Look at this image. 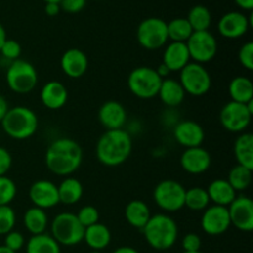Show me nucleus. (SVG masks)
<instances>
[{
  "mask_svg": "<svg viewBox=\"0 0 253 253\" xmlns=\"http://www.w3.org/2000/svg\"><path fill=\"white\" fill-rule=\"evenodd\" d=\"M44 162L53 174L67 177L81 167L83 151L79 143L72 138H58L47 148Z\"/></svg>",
  "mask_w": 253,
  "mask_h": 253,
  "instance_id": "obj_1",
  "label": "nucleus"
},
{
  "mask_svg": "<svg viewBox=\"0 0 253 253\" xmlns=\"http://www.w3.org/2000/svg\"><path fill=\"white\" fill-rule=\"evenodd\" d=\"M132 152V138L124 128L106 130L98 140L96 158L106 167H118L127 161Z\"/></svg>",
  "mask_w": 253,
  "mask_h": 253,
  "instance_id": "obj_2",
  "label": "nucleus"
},
{
  "mask_svg": "<svg viewBox=\"0 0 253 253\" xmlns=\"http://www.w3.org/2000/svg\"><path fill=\"white\" fill-rule=\"evenodd\" d=\"M142 232L147 244L158 251L169 250L174 246L179 234L177 222L166 214L152 215Z\"/></svg>",
  "mask_w": 253,
  "mask_h": 253,
  "instance_id": "obj_3",
  "label": "nucleus"
},
{
  "mask_svg": "<svg viewBox=\"0 0 253 253\" xmlns=\"http://www.w3.org/2000/svg\"><path fill=\"white\" fill-rule=\"evenodd\" d=\"M1 127L9 137L14 140H27L36 133L39 119L34 110L26 106L10 108L1 121Z\"/></svg>",
  "mask_w": 253,
  "mask_h": 253,
  "instance_id": "obj_4",
  "label": "nucleus"
},
{
  "mask_svg": "<svg viewBox=\"0 0 253 253\" xmlns=\"http://www.w3.org/2000/svg\"><path fill=\"white\" fill-rule=\"evenodd\" d=\"M85 227L73 212H61L51 224V236L63 246H76L84 239Z\"/></svg>",
  "mask_w": 253,
  "mask_h": 253,
  "instance_id": "obj_5",
  "label": "nucleus"
},
{
  "mask_svg": "<svg viewBox=\"0 0 253 253\" xmlns=\"http://www.w3.org/2000/svg\"><path fill=\"white\" fill-rule=\"evenodd\" d=\"M163 79L152 67L141 66L133 69L127 78V86L138 99H152L158 94Z\"/></svg>",
  "mask_w": 253,
  "mask_h": 253,
  "instance_id": "obj_6",
  "label": "nucleus"
},
{
  "mask_svg": "<svg viewBox=\"0 0 253 253\" xmlns=\"http://www.w3.org/2000/svg\"><path fill=\"white\" fill-rule=\"evenodd\" d=\"M37 71L30 62L15 59L6 69V83L10 90L17 94H27L37 85Z\"/></svg>",
  "mask_w": 253,
  "mask_h": 253,
  "instance_id": "obj_7",
  "label": "nucleus"
},
{
  "mask_svg": "<svg viewBox=\"0 0 253 253\" xmlns=\"http://www.w3.org/2000/svg\"><path fill=\"white\" fill-rule=\"evenodd\" d=\"M185 188L177 180L166 179L158 183L153 190V200L166 212L179 211L184 208Z\"/></svg>",
  "mask_w": 253,
  "mask_h": 253,
  "instance_id": "obj_8",
  "label": "nucleus"
},
{
  "mask_svg": "<svg viewBox=\"0 0 253 253\" xmlns=\"http://www.w3.org/2000/svg\"><path fill=\"white\" fill-rule=\"evenodd\" d=\"M253 116V100L247 104L229 101L220 111V123L230 132H245Z\"/></svg>",
  "mask_w": 253,
  "mask_h": 253,
  "instance_id": "obj_9",
  "label": "nucleus"
},
{
  "mask_svg": "<svg viewBox=\"0 0 253 253\" xmlns=\"http://www.w3.org/2000/svg\"><path fill=\"white\" fill-rule=\"evenodd\" d=\"M137 41L145 49L155 51L168 41L167 22L160 17H147L137 27Z\"/></svg>",
  "mask_w": 253,
  "mask_h": 253,
  "instance_id": "obj_10",
  "label": "nucleus"
},
{
  "mask_svg": "<svg viewBox=\"0 0 253 253\" xmlns=\"http://www.w3.org/2000/svg\"><path fill=\"white\" fill-rule=\"evenodd\" d=\"M179 83L184 89L185 94L203 96L211 88V77L203 64L193 62L188 63L180 71Z\"/></svg>",
  "mask_w": 253,
  "mask_h": 253,
  "instance_id": "obj_11",
  "label": "nucleus"
},
{
  "mask_svg": "<svg viewBox=\"0 0 253 253\" xmlns=\"http://www.w3.org/2000/svg\"><path fill=\"white\" fill-rule=\"evenodd\" d=\"M190 59L195 63L204 64L212 61L217 53V41L214 35L208 31H194L185 42Z\"/></svg>",
  "mask_w": 253,
  "mask_h": 253,
  "instance_id": "obj_12",
  "label": "nucleus"
},
{
  "mask_svg": "<svg viewBox=\"0 0 253 253\" xmlns=\"http://www.w3.org/2000/svg\"><path fill=\"white\" fill-rule=\"evenodd\" d=\"M231 225L237 230L250 232L253 230V202L246 195L235 198L234 202L227 207Z\"/></svg>",
  "mask_w": 253,
  "mask_h": 253,
  "instance_id": "obj_13",
  "label": "nucleus"
},
{
  "mask_svg": "<svg viewBox=\"0 0 253 253\" xmlns=\"http://www.w3.org/2000/svg\"><path fill=\"white\" fill-rule=\"evenodd\" d=\"M200 224H202L203 231L210 236L222 235L231 226L229 210L226 207H219V205L208 207L204 210Z\"/></svg>",
  "mask_w": 253,
  "mask_h": 253,
  "instance_id": "obj_14",
  "label": "nucleus"
},
{
  "mask_svg": "<svg viewBox=\"0 0 253 253\" xmlns=\"http://www.w3.org/2000/svg\"><path fill=\"white\" fill-rule=\"evenodd\" d=\"M250 26H251V19L240 11L226 12L217 22V30L220 35L230 40L239 39L246 35Z\"/></svg>",
  "mask_w": 253,
  "mask_h": 253,
  "instance_id": "obj_15",
  "label": "nucleus"
},
{
  "mask_svg": "<svg viewBox=\"0 0 253 253\" xmlns=\"http://www.w3.org/2000/svg\"><path fill=\"white\" fill-rule=\"evenodd\" d=\"M29 197L32 204L40 209H52L59 204L58 189L51 180H37L30 187Z\"/></svg>",
  "mask_w": 253,
  "mask_h": 253,
  "instance_id": "obj_16",
  "label": "nucleus"
},
{
  "mask_svg": "<svg viewBox=\"0 0 253 253\" xmlns=\"http://www.w3.org/2000/svg\"><path fill=\"white\" fill-rule=\"evenodd\" d=\"M174 140L185 148L199 147L204 142L205 132L202 125L192 120H184L178 123L173 128Z\"/></svg>",
  "mask_w": 253,
  "mask_h": 253,
  "instance_id": "obj_17",
  "label": "nucleus"
},
{
  "mask_svg": "<svg viewBox=\"0 0 253 253\" xmlns=\"http://www.w3.org/2000/svg\"><path fill=\"white\" fill-rule=\"evenodd\" d=\"M211 166V156L204 147L185 148L180 156V167L189 174H202Z\"/></svg>",
  "mask_w": 253,
  "mask_h": 253,
  "instance_id": "obj_18",
  "label": "nucleus"
},
{
  "mask_svg": "<svg viewBox=\"0 0 253 253\" xmlns=\"http://www.w3.org/2000/svg\"><path fill=\"white\" fill-rule=\"evenodd\" d=\"M99 121L106 130H120L125 126L127 113L121 103L109 100L100 106L98 113Z\"/></svg>",
  "mask_w": 253,
  "mask_h": 253,
  "instance_id": "obj_19",
  "label": "nucleus"
},
{
  "mask_svg": "<svg viewBox=\"0 0 253 253\" xmlns=\"http://www.w3.org/2000/svg\"><path fill=\"white\" fill-rule=\"evenodd\" d=\"M61 68L69 78H81L88 69V57L79 48L67 49L61 57Z\"/></svg>",
  "mask_w": 253,
  "mask_h": 253,
  "instance_id": "obj_20",
  "label": "nucleus"
},
{
  "mask_svg": "<svg viewBox=\"0 0 253 253\" xmlns=\"http://www.w3.org/2000/svg\"><path fill=\"white\" fill-rule=\"evenodd\" d=\"M40 99L47 109L58 110L66 105L68 100V90L61 82L51 81L42 86Z\"/></svg>",
  "mask_w": 253,
  "mask_h": 253,
  "instance_id": "obj_21",
  "label": "nucleus"
},
{
  "mask_svg": "<svg viewBox=\"0 0 253 253\" xmlns=\"http://www.w3.org/2000/svg\"><path fill=\"white\" fill-rule=\"evenodd\" d=\"M189 61L190 54L184 42H170L163 52L162 63L169 69V72H180L190 63Z\"/></svg>",
  "mask_w": 253,
  "mask_h": 253,
  "instance_id": "obj_22",
  "label": "nucleus"
},
{
  "mask_svg": "<svg viewBox=\"0 0 253 253\" xmlns=\"http://www.w3.org/2000/svg\"><path fill=\"white\" fill-rule=\"evenodd\" d=\"M207 192L210 202L214 203V205H219V207L227 208L237 197L235 189L226 179H215L214 182L210 183Z\"/></svg>",
  "mask_w": 253,
  "mask_h": 253,
  "instance_id": "obj_23",
  "label": "nucleus"
},
{
  "mask_svg": "<svg viewBox=\"0 0 253 253\" xmlns=\"http://www.w3.org/2000/svg\"><path fill=\"white\" fill-rule=\"evenodd\" d=\"M83 241H85V244L93 251H101L110 245L111 232L108 226L100 224V222H96L91 226L85 227Z\"/></svg>",
  "mask_w": 253,
  "mask_h": 253,
  "instance_id": "obj_24",
  "label": "nucleus"
},
{
  "mask_svg": "<svg viewBox=\"0 0 253 253\" xmlns=\"http://www.w3.org/2000/svg\"><path fill=\"white\" fill-rule=\"evenodd\" d=\"M157 95L160 96L161 101L165 105L170 106V108H175V106L180 105L184 101L185 91L183 89V86L180 85L179 81L165 78L162 81V84H161Z\"/></svg>",
  "mask_w": 253,
  "mask_h": 253,
  "instance_id": "obj_25",
  "label": "nucleus"
},
{
  "mask_svg": "<svg viewBox=\"0 0 253 253\" xmlns=\"http://www.w3.org/2000/svg\"><path fill=\"white\" fill-rule=\"evenodd\" d=\"M151 215V210L148 205L142 200H132L125 208L126 221L132 227L142 230L148 222Z\"/></svg>",
  "mask_w": 253,
  "mask_h": 253,
  "instance_id": "obj_26",
  "label": "nucleus"
},
{
  "mask_svg": "<svg viewBox=\"0 0 253 253\" xmlns=\"http://www.w3.org/2000/svg\"><path fill=\"white\" fill-rule=\"evenodd\" d=\"M234 153L237 165L253 170V135L242 132L236 138L234 145Z\"/></svg>",
  "mask_w": 253,
  "mask_h": 253,
  "instance_id": "obj_27",
  "label": "nucleus"
},
{
  "mask_svg": "<svg viewBox=\"0 0 253 253\" xmlns=\"http://www.w3.org/2000/svg\"><path fill=\"white\" fill-rule=\"evenodd\" d=\"M229 95L231 101L247 104L253 100V83L247 77H236L229 84Z\"/></svg>",
  "mask_w": 253,
  "mask_h": 253,
  "instance_id": "obj_28",
  "label": "nucleus"
},
{
  "mask_svg": "<svg viewBox=\"0 0 253 253\" xmlns=\"http://www.w3.org/2000/svg\"><path fill=\"white\" fill-rule=\"evenodd\" d=\"M57 189H58L59 203H63L66 205L77 204L82 199L84 193L82 183L72 177L62 180L61 184L57 185Z\"/></svg>",
  "mask_w": 253,
  "mask_h": 253,
  "instance_id": "obj_29",
  "label": "nucleus"
},
{
  "mask_svg": "<svg viewBox=\"0 0 253 253\" xmlns=\"http://www.w3.org/2000/svg\"><path fill=\"white\" fill-rule=\"evenodd\" d=\"M24 225L31 235L44 234L48 226V217L46 211L36 207L30 208L24 215Z\"/></svg>",
  "mask_w": 253,
  "mask_h": 253,
  "instance_id": "obj_30",
  "label": "nucleus"
},
{
  "mask_svg": "<svg viewBox=\"0 0 253 253\" xmlns=\"http://www.w3.org/2000/svg\"><path fill=\"white\" fill-rule=\"evenodd\" d=\"M26 253H61V245L51 235H32L26 244Z\"/></svg>",
  "mask_w": 253,
  "mask_h": 253,
  "instance_id": "obj_31",
  "label": "nucleus"
},
{
  "mask_svg": "<svg viewBox=\"0 0 253 253\" xmlns=\"http://www.w3.org/2000/svg\"><path fill=\"white\" fill-rule=\"evenodd\" d=\"M193 29L188 22L187 17H175L167 22V34L168 40H172V42H187L188 39L192 36Z\"/></svg>",
  "mask_w": 253,
  "mask_h": 253,
  "instance_id": "obj_32",
  "label": "nucleus"
},
{
  "mask_svg": "<svg viewBox=\"0 0 253 253\" xmlns=\"http://www.w3.org/2000/svg\"><path fill=\"white\" fill-rule=\"evenodd\" d=\"M187 20L193 31H208L211 25V12L204 5H195L189 10Z\"/></svg>",
  "mask_w": 253,
  "mask_h": 253,
  "instance_id": "obj_33",
  "label": "nucleus"
},
{
  "mask_svg": "<svg viewBox=\"0 0 253 253\" xmlns=\"http://www.w3.org/2000/svg\"><path fill=\"white\" fill-rule=\"evenodd\" d=\"M209 195L207 189L200 187L190 188L185 190L184 207L193 211H204L209 207Z\"/></svg>",
  "mask_w": 253,
  "mask_h": 253,
  "instance_id": "obj_34",
  "label": "nucleus"
},
{
  "mask_svg": "<svg viewBox=\"0 0 253 253\" xmlns=\"http://www.w3.org/2000/svg\"><path fill=\"white\" fill-rule=\"evenodd\" d=\"M252 172V169L236 165L230 169L229 178L226 180L234 188L235 192H242V190H246L251 185Z\"/></svg>",
  "mask_w": 253,
  "mask_h": 253,
  "instance_id": "obj_35",
  "label": "nucleus"
},
{
  "mask_svg": "<svg viewBox=\"0 0 253 253\" xmlns=\"http://www.w3.org/2000/svg\"><path fill=\"white\" fill-rule=\"evenodd\" d=\"M16 193L17 188L14 180L10 179L6 175L0 177V207L10 205V203L16 197Z\"/></svg>",
  "mask_w": 253,
  "mask_h": 253,
  "instance_id": "obj_36",
  "label": "nucleus"
},
{
  "mask_svg": "<svg viewBox=\"0 0 253 253\" xmlns=\"http://www.w3.org/2000/svg\"><path fill=\"white\" fill-rule=\"evenodd\" d=\"M16 224V214L10 205L0 207V235H6L14 230Z\"/></svg>",
  "mask_w": 253,
  "mask_h": 253,
  "instance_id": "obj_37",
  "label": "nucleus"
},
{
  "mask_svg": "<svg viewBox=\"0 0 253 253\" xmlns=\"http://www.w3.org/2000/svg\"><path fill=\"white\" fill-rule=\"evenodd\" d=\"M77 215V219L79 220L82 225L84 227L91 226V225L99 222V211L95 209V207L93 205H85V207L82 208L78 211Z\"/></svg>",
  "mask_w": 253,
  "mask_h": 253,
  "instance_id": "obj_38",
  "label": "nucleus"
},
{
  "mask_svg": "<svg viewBox=\"0 0 253 253\" xmlns=\"http://www.w3.org/2000/svg\"><path fill=\"white\" fill-rule=\"evenodd\" d=\"M0 53L4 58L10 59L12 62L15 59H19L20 56H21V46L15 40L6 39V41L4 42V44L0 48Z\"/></svg>",
  "mask_w": 253,
  "mask_h": 253,
  "instance_id": "obj_39",
  "label": "nucleus"
},
{
  "mask_svg": "<svg viewBox=\"0 0 253 253\" xmlns=\"http://www.w3.org/2000/svg\"><path fill=\"white\" fill-rule=\"evenodd\" d=\"M4 246L7 247L11 251L17 252L25 246V237L21 232L19 231H10L5 235V240H4Z\"/></svg>",
  "mask_w": 253,
  "mask_h": 253,
  "instance_id": "obj_40",
  "label": "nucleus"
},
{
  "mask_svg": "<svg viewBox=\"0 0 253 253\" xmlns=\"http://www.w3.org/2000/svg\"><path fill=\"white\" fill-rule=\"evenodd\" d=\"M239 61L247 71L253 69V42L249 41L242 44L239 51Z\"/></svg>",
  "mask_w": 253,
  "mask_h": 253,
  "instance_id": "obj_41",
  "label": "nucleus"
},
{
  "mask_svg": "<svg viewBox=\"0 0 253 253\" xmlns=\"http://www.w3.org/2000/svg\"><path fill=\"white\" fill-rule=\"evenodd\" d=\"M182 247L184 252L200 251V249H202V239H200L199 235L190 232V234H187L183 237Z\"/></svg>",
  "mask_w": 253,
  "mask_h": 253,
  "instance_id": "obj_42",
  "label": "nucleus"
},
{
  "mask_svg": "<svg viewBox=\"0 0 253 253\" xmlns=\"http://www.w3.org/2000/svg\"><path fill=\"white\" fill-rule=\"evenodd\" d=\"M86 4V0H62L59 2L61 10H64L69 14H77V12L82 11Z\"/></svg>",
  "mask_w": 253,
  "mask_h": 253,
  "instance_id": "obj_43",
  "label": "nucleus"
},
{
  "mask_svg": "<svg viewBox=\"0 0 253 253\" xmlns=\"http://www.w3.org/2000/svg\"><path fill=\"white\" fill-rule=\"evenodd\" d=\"M12 165V157L9 151L4 147H0V177L6 175Z\"/></svg>",
  "mask_w": 253,
  "mask_h": 253,
  "instance_id": "obj_44",
  "label": "nucleus"
},
{
  "mask_svg": "<svg viewBox=\"0 0 253 253\" xmlns=\"http://www.w3.org/2000/svg\"><path fill=\"white\" fill-rule=\"evenodd\" d=\"M61 11V6L59 4L56 2H46V6H44V12H46L48 16H56Z\"/></svg>",
  "mask_w": 253,
  "mask_h": 253,
  "instance_id": "obj_45",
  "label": "nucleus"
},
{
  "mask_svg": "<svg viewBox=\"0 0 253 253\" xmlns=\"http://www.w3.org/2000/svg\"><path fill=\"white\" fill-rule=\"evenodd\" d=\"M9 109V103H7V100L5 99V96L0 95V123H1L2 119L5 118V115L7 114Z\"/></svg>",
  "mask_w": 253,
  "mask_h": 253,
  "instance_id": "obj_46",
  "label": "nucleus"
},
{
  "mask_svg": "<svg viewBox=\"0 0 253 253\" xmlns=\"http://www.w3.org/2000/svg\"><path fill=\"white\" fill-rule=\"evenodd\" d=\"M237 5L244 10H252L253 9V0H235Z\"/></svg>",
  "mask_w": 253,
  "mask_h": 253,
  "instance_id": "obj_47",
  "label": "nucleus"
},
{
  "mask_svg": "<svg viewBox=\"0 0 253 253\" xmlns=\"http://www.w3.org/2000/svg\"><path fill=\"white\" fill-rule=\"evenodd\" d=\"M113 253H138L137 250H135L133 247L130 246H121L119 249H116Z\"/></svg>",
  "mask_w": 253,
  "mask_h": 253,
  "instance_id": "obj_48",
  "label": "nucleus"
},
{
  "mask_svg": "<svg viewBox=\"0 0 253 253\" xmlns=\"http://www.w3.org/2000/svg\"><path fill=\"white\" fill-rule=\"evenodd\" d=\"M6 31H5L4 26H2L1 24H0V48H1V46L4 44V42L6 41Z\"/></svg>",
  "mask_w": 253,
  "mask_h": 253,
  "instance_id": "obj_49",
  "label": "nucleus"
},
{
  "mask_svg": "<svg viewBox=\"0 0 253 253\" xmlns=\"http://www.w3.org/2000/svg\"><path fill=\"white\" fill-rule=\"evenodd\" d=\"M0 253H16V252L11 251V250H9L7 247H5L4 245H2V246H0Z\"/></svg>",
  "mask_w": 253,
  "mask_h": 253,
  "instance_id": "obj_50",
  "label": "nucleus"
},
{
  "mask_svg": "<svg viewBox=\"0 0 253 253\" xmlns=\"http://www.w3.org/2000/svg\"><path fill=\"white\" fill-rule=\"evenodd\" d=\"M44 1H46V2H56V4H59L62 0H44Z\"/></svg>",
  "mask_w": 253,
  "mask_h": 253,
  "instance_id": "obj_51",
  "label": "nucleus"
},
{
  "mask_svg": "<svg viewBox=\"0 0 253 253\" xmlns=\"http://www.w3.org/2000/svg\"><path fill=\"white\" fill-rule=\"evenodd\" d=\"M183 253H203V252H200V251H197V252H183Z\"/></svg>",
  "mask_w": 253,
  "mask_h": 253,
  "instance_id": "obj_52",
  "label": "nucleus"
},
{
  "mask_svg": "<svg viewBox=\"0 0 253 253\" xmlns=\"http://www.w3.org/2000/svg\"><path fill=\"white\" fill-rule=\"evenodd\" d=\"M90 253H101L100 251H91Z\"/></svg>",
  "mask_w": 253,
  "mask_h": 253,
  "instance_id": "obj_53",
  "label": "nucleus"
}]
</instances>
